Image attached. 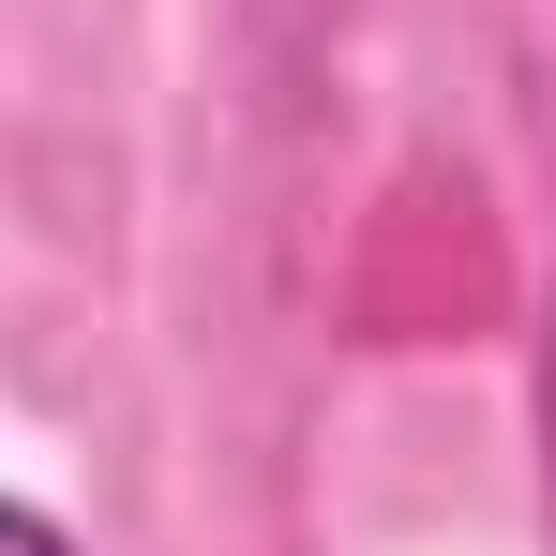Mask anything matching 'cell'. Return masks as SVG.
I'll return each mask as SVG.
<instances>
[{"label":"cell","mask_w":556,"mask_h":556,"mask_svg":"<svg viewBox=\"0 0 556 556\" xmlns=\"http://www.w3.org/2000/svg\"><path fill=\"white\" fill-rule=\"evenodd\" d=\"M542 496H556V286H542Z\"/></svg>","instance_id":"7a4b0ae2"},{"label":"cell","mask_w":556,"mask_h":556,"mask_svg":"<svg viewBox=\"0 0 556 556\" xmlns=\"http://www.w3.org/2000/svg\"><path fill=\"white\" fill-rule=\"evenodd\" d=\"M0 556H76V527H61V511H30V496H0Z\"/></svg>","instance_id":"6da1fadb"}]
</instances>
